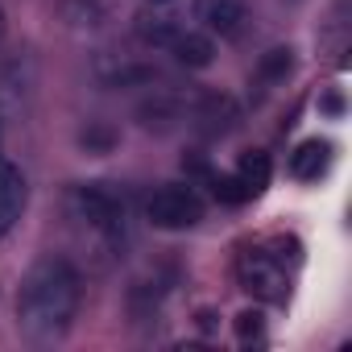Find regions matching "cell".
Listing matches in <instances>:
<instances>
[{"label": "cell", "mask_w": 352, "mask_h": 352, "mask_svg": "<svg viewBox=\"0 0 352 352\" xmlns=\"http://www.w3.org/2000/svg\"><path fill=\"white\" fill-rule=\"evenodd\" d=\"M170 54L179 58L183 67H191V71H204V67H212V58H216V42L208 38V34H195V30H179L170 38Z\"/></svg>", "instance_id": "7"}, {"label": "cell", "mask_w": 352, "mask_h": 352, "mask_svg": "<svg viewBox=\"0 0 352 352\" xmlns=\"http://www.w3.org/2000/svg\"><path fill=\"white\" fill-rule=\"evenodd\" d=\"M212 195L220 204H245V199H253V191L236 179V174H216V179H212Z\"/></svg>", "instance_id": "11"}, {"label": "cell", "mask_w": 352, "mask_h": 352, "mask_svg": "<svg viewBox=\"0 0 352 352\" xmlns=\"http://www.w3.org/2000/svg\"><path fill=\"white\" fill-rule=\"evenodd\" d=\"M327 166H331V145L319 141V137L302 141V145L290 153V174H294V179H302V183H311V179H319V174H327Z\"/></svg>", "instance_id": "8"}, {"label": "cell", "mask_w": 352, "mask_h": 352, "mask_svg": "<svg viewBox=\"0 0 352 352\" xmlns=\"http://www.w3.org/2000/svg\"><path fill=\"white\" fill-rule=\"evenodd\" d=\"M290 67H294L290 50H286V46H274V50H270V54L261 58V67H257V71H261V79H282V75H286Z\"/></svg>", "instance_id": "12"}, {"label": "cell", "mask_w": 352, "mask_h": 352, "mask_svg": "<svg viewBox=\"0 0 352 352\" xmlns=\"http://www.w3.org/2000/svg\"><path fill=\"white\" fill-rule=\"evenodd\" d=\"M270 174H274V166H270V153H261V149H249V153H241V166H236V179L253 191V195H261L265 187H270Z\"/></svg>", "instance_id": "9"}, {"label": "cell", "mask_w": 352, "mask_h": 352, "mask_svg": "<svg viewBox=\"0 0 352 352\" xmlns=\"http://www.w3.org/2000/svg\"><path fill=\"white\" fill-rule=\"evenodd\" d=\"M195 17H199L208 30L232 38V34H241V25H245V0H195Z\"/></svg>", "instance_id": "6"}, {"label": "cell", "mask_w": 352, "mask_h": 352, "mask_svg": "<svg viewBox=\"0 0 352 352\" xmlns=\"http://www.w3.org/2000/svg\"><path fill=\"white\" fill-rule=\"evenodd\" d=\"M0 34H5V9H0Z\"/></svg>", "instance_id": "18"}, {"label": "cell", "mask_w": 352, "mask_h": 352, "mask_svg": "<svg viewBox=\"0 0 352 352\" xmlns=\"http://www.w3.org/2000/svg\"><path fill=\"white\" fill-rule=\"evenodd\" d=\"M195 120H199L204 133H228L232 120H236V104H232L228 96H212V100L195 112Z\"/></svg>", "instance_id": "10"}, {"label": "cell", "mask_w": 352, "mask_h": 352, "mask_svg": "<svg viewBox=\"0 0 352 352\" xmlns=\"http://www.w3.org/2000/svg\"><path fill=\"white\" fill-rule=\"evenodd\" d=\"M195 319H199V331H208V336L216 331V311H208V307H204V311H199Z\"/></svg>", "instance_id": "17"}, {"label": "cell", "mask_w": 352, "mask_h": 352, "mask_svg": "<svg viewBox=\"0 0 352 352\" xmlns=\"http://www.w3.org/2000/svg\"><path fill=\"white\" fill-rule=\"evenodd\" d=\"M79 141H83L87 149H100V153H104V149H112V145H116V133H112V129H104V124H87V129L79 133Z\"/></svg>", "instance_id": "15"}, {"label": "cell", "mask_w": 352, "mask_h": 352, "mask_svg": "<svg viewBox=\"0 0 352 352\" xmlns=\"http://www.w3.org/2000/svg\"><path fill=\"white\" fill-rule=\"evenodd\" d=\"M265 336V315L261 311H241L236 315V340L241 344H253V340H261Z\"/></svg>", "instance_id": "13"}, {"label": "cell", "mask_w": 352, "mask_h": 352, "mask_svg": "<svg viewBox=\"0 0 352 352\" xmlns=\"http://www.w3.org/2000/svg\"><path fill=\"white\" fill-rule=\"evenodd\" d=\"M179 34V25L174 21H166V17H153V25L149 21H141V38L145 42H153V46H170V38Z\"/></svg>", "instance_id": "14"}, {"label": "cell", "mask_w": 352, "mask_h": 352, "mask_svg": "<svg viewBox=\"0 0 352 352\" xmlns=\"http://www.w3.org/2000/svg\"><path fill=\"white\" fill-rule=\"evenodd\" d=\"M153 5H170V0H153Z\"/></svg>", "instance_id": "19"}, {"label": "cell", "mask_w": 352, "mask_h": 352, "mask_svg": "<svg viewBox=\"0 0 352 352\" xmlns=\"http://www.w3.org/2000/svg\"><path fill=\"white\" fill-rule=\"evenodd\" d=\"M145 216H149L153 228L183 232V228H195V224L204 220V199H199L191 187H162V191L149 195Z\"/></svg>", "instance_id": "3"}, {"label": "cell", "mask_w": 352, "mask_h": 352, "mask_svg": "<svg viewBox=\"0 0 352 352\" xmlns=\"http://www.w3.org/2000/svg\"><path fill=\"white\" fill-rule=\"evenodd\" d=\"M75 208H79V216L96 228V232H104V236H120L124 232V199L108 187V183H83L79 191H75Z\"/></svg>", "instance_id": "4"}, {"label": "cell", "mask_w": 352, "mask_h": 352, "mask_svg": "<svg viewBox=\"0 0 352 352\" xmlns=\"http://www.w3.org/2000/svg\"><path fill=\"white\" fill-rule=\"evenodd\" d=\"M25 212V174L0 157V241H5Z\"/></svg>", "instance_id": "5"}, {"label": "cell", "mask_w": 352, "mask_h": 352, "mask_svg": "<svg viewBox=\"0 0 352 352\" xmlns=\"http://www.w3.org/2000/svg\"><path fill=\"white\" fill-rule=\"evenodd\" d=\"M323 112L340 116V112H344V96H340V91H327V96H323Z\"/></svg>", "instance_id": "16"}, {"label": "cell", "mask_w": 352, "mask_h": 352, "mask_svg": "<svg viewBox=\"0 0 352 352\" xmlns=\"http://www.w3.org/2000/svg\"><path fill=\"white\" fill-rule=\"evenodd\" d=\"M83 298V282L79 270L67 257H42L30 265V274L21 278L17 290V327L30 340H58L67 336L75 311Z\"/></svg>", "instance_id": "1"}, {"label": "cell", "mask_w": 352, "mask_h": 352, "mask_svg": "<svg viewBox=\"0 0 352 352\" xmlns=\"http://www.w3.org/2000/svg\"><path fill=\"white\" fill-rule=\"evenodd\" d=\"M236 278L261 302H286V294H290L286 261H278V253H265V249H245L236 261Z\"/></svg>", "instance_id": "2"}]
</instances>
